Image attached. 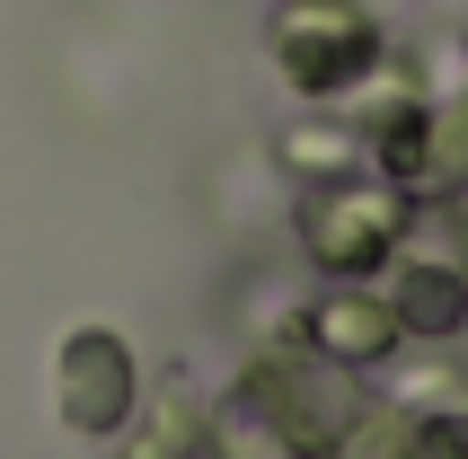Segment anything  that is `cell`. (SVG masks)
Segmentation results:
<instances>
[{
  "instance_id": "obj_5",
  "label": "cell",
  "mask_w": 468,
  "mask_h": 459,
  "mask_svg": "<svg viewBox=\"0 0 468 459\" xmlns=\"http://www.w3.org/2000/svg\"><path fill=\"white\" fill-rule=\"evenodd\" d=\"M398 345H407V327H398L389 292H371V283H336V292H318L310 318H301V354L336 362V371H380Z\"/></svg>"
},
{
  "instance_id": "obj_1",
  "label": "cell",
  "mask_w": 468,
  "mask_h": 459,
  "mask_svg": "<svg viewBox=\"0 0 468 459\" xmlns=\"http://www.w3.org/2000/svg\"><path fill=\"white\" fill-rule=\"evenodd\" d=\"M407 221H416V204L389 177H363V168L354 177H318L310 204H301V256L327 283H371L407 248Z\"/></svg>"
},
{
  "instance_id": "obj_8",
  "label": "cell",
  "mask_w": 468,
  "mask_h": 459,
  "mask_svg": "<svg viewBox=\"0 0 468 459\" xmlns=\"http://www.w3.org/2000/svg\"><path fill=\"white\" fill-rule=\"evenodd\" d=\"M283 168H301V177H354V168H363V142L336 133V124H301L283 142Z\"/></svg>"
},
{
  "instance_id": "obj_9",
  "label": "cell",
  "mask_w": 468,
  "mask_h": 459,
  "mask_svg": "<svg viewBox=\"0 0 468 459\" xmlns=\"http://www.w3.org/2000/svg\"><path fill=\"white\" fill-rule=\"evenodd\" d=\"M398 459H468V407H451V415H398Z\"/></svg>"
},
{
  "instance_id": "obj_11",
  "label": "cell",
  "mask_w": 468,
  "mask_h": 459,
  "mask_svg": "<svg viewBox=\"0 0 468 459\" xmlns=\"http://www.w3.org/2000/svg\"><path fill=\"white\" fill-rule=\"evenodd\" d=\"M195 459H221V451H212V433H204V451H195Z\"/></svg>"
},
{
  "instance_id": "obj_7",
  "label": "cell",
  "mask_w": 468,
  "mask_h": 459,
  "mask_svg": "<svg viewBox=\"0 0 468 459\" xmlns=\"http://www.w3.org/2000/svg\"><path fill=\"white\" fill-rule=\"evenodd\" d=\"M204 433H212V407H204L186 380H168V389L151 398V415H142V407L124 415L115 459H195V451H204Z\"/></svg>"
},
{
  "instance_id": "obj_4",
  "label": "cell",
  "mask_w": 468,
  "mask_h": 459,
  "mask_svg": "<svg viewBox=\"0 0 468 459\" xmlns=\"http://www.w3.org/2000/svg\"><path fill=\"white\" fill-rule=\"evenodd\" d=\"M133 407H142V362L115 327H71L53 345V415L80 442H115Z\"/></svg>"
},
{
  "instance_id": "obj_6",
  "label": "cell",
  "mask_w": 468,
  "mask_h": 459,
  "mask_svg": "<svg viewBox=\"0 0 468 459\" xmlns=\"http://www.w3.org/2000/svg\"><path fill=\"white\" fill-rule=\"evenodd\" d=\"M398 283H389V309L398 327L424 336V345H442V336L468 327V265H451V256H389Z\"/></svg>"
},
{
  "instance_id": "obj_10",
  "label": "cell",
  "mask_w": 468,
  "mask_h": 459,
  "mask_svg": "<svg viewBox=\"0 0 468 459\" xmlns=\"http://www.w3.org/2000/svg\"><path fill=\"white\" fill-rule=\"evenodd\" d=\"M460 265H468V212H460Z\"/></svg>"
},
{
  "instance_id": "obj_2",
  "label": "cell",
  "mask_w": 468,
  "mask_h": 459,
  "mask_svg": "<svg viewBox=\"0 0 468 459\" xmlns=\"http://www.w3.org/2000/svg\"><path fill=\"white\" fill-rule=\"evenodd\" d=\"M265 45H274V71L292 80V98H310V106L354 98L380 71V27L354 0H283L265 18Z\"/></svg>"
},
{
  "instance_id": "obj_3",
  "label": "cell",
  "mask_w": 468,
  "mask_h": 459,
  "mask_svg": "<svg viewBox=\"0 0 468 459\" xmlns=\"http://www.w3.org/2000/svg\"><path fill=\"white\" fill-rule=\"evenodd\" d=\"M363 159H371V177H389L407 204H442V195H460V186H468V98L460 106H424V98L389 106V115L371 124Z\"/></svg>"
}]
</instances>
